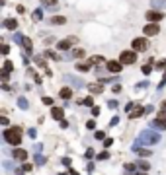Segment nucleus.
<instances>
[{
    "label": "nucleus",
    "instance_id": "nucleus-29",
    "mask_svg": "<svg viewBox=\"0 0 166 175\" xmlns=\"http://www.w3.org/2000/svg\"><path fill=\"white\" fill-rule=\"evenodd\" d=\"M151 70H152L151 62H148V64H145V66H143V74H151Z\"/></svg>",
    "mask_w": 166,
    "mask_h": 175
},
{
    "label": "nucleus",
    "instance_id": "nucleus-30",
    "mask_svg": "<svg viewBox=\"0 0 166 175\" xmlns=\"http://www.w3.org/2000/svg\"><path fill=\"white\" fill-rule=\"evenodd\" d=\"M22 39H24V35H22V33H16V35H14V41H16V43H20V45H22Z\"/></svg>",
    "mask_w": 166,
    "mask_h": 175
},
{
    "label": "nucleus",
    "instance_id": "nucleus-18",
    "mask_svg": "<svg viewBox=\"0 0 166 175\" xmlns=\"http://www.w3.org/2000/svg\"><path fill=\"white\" fill-rule=\"evenodd\" d=\"M88 90H90V94H102L104 88H102V84H90Z\"/></svg>",
    "mask_w": 166,
    "mask_h": 175
},
{
    "label": "nucleus",
    "instance_id": "nucleus-27",
    "mask_svg": "<svg viewBox=\"0 0 166 175\" xmlns=\"http://www.w3.org/2000/svg\"><path fill=\"white\" fill-rule=\"evenodd\" d=\"M18 103H20V107H22V109H27V99L26 97H20Z\"/></svg>",
    "mask_w": 166,
    "mask_h": 175
},
{
    "label": "nucleus",
    "instance_id": "nucleus-21",
    "mask_svg": "<svg viewBox=\"0 0 166 175\" xmlns=\"http://www.w3.org/2000/svg\"><path fill=\"white\" fill-rule=\"evenodd\" d=\"M70 57L72 58H82L84 57V51H82V49H74V51L70 53Z\"/></svg>",
    "mask_w": 166,
    "mask_h": 175
},
{
    "label": "nucleus",
    "instance_id": "nucleus-25",
    "mask_svg": "<svg viewBox=\"0 0 166 175\" xmlns=\"http://www.w3.org/2000/svg\"><path fill=\"white\" fill-rule=\"evenodd\" d=\"M92 62H94V64H104V57H100V55L92 57Z\"/></svg>",
    "mask_w": 166,
    "mask_h": 175
},
{
    "label": "nucleus",
    "instance_id": "nucleus-20",
    "mask_svg": "<svg viewBox=\"0 0 166 175\" xmlns=\"http://www.w3.org/2000/svg\"><path fill=\"white\" fill-rule=\"evenodd\" d=\"M137 154H139V156H143V158H147V156H151V150L148 148H137L135 150Z\"/></svg>",
    "mask_w": 166,
    "mask_h": 175
},
{
    "label": "nucleus",
    "instance_id": "nucleus-19",
    "mask_svg": "<svg viewBox=\"0 0 166 175\" xmlns=\"http://www.w3.org/2000/svg\"><path fill=\"white\" fill-rule=\"evenodd\" d=\"M33 20H35V22H39V20H43V10H41V8H37V10H33Z\"/></svg>",
    "mask_w": 166,
    "mask_h": 175
},
{
    "label": "nucleus",
    "instance_id": "nucleus-49",
    "mask_svg": "<svg viewBox=\"0 0 166 175\" xmlns=\"http://www.w3.org/2000/svg\"><path fill=\"white\" fill-rule=\"evenodd\" d=\"M26 171H24V167H20V169H16V175H24Z\"/></svg>",
    "mask_w": 166,
    "mask_h": 175
},
{
    "label": "nucleus",
    "instance_id": "nucleus-4",
    "mask_svg": "<svg viewBox=\"0 0 166 175\" xmlns=\"http://www.w3.org/2000/svg\"><path fill=\"white\" fill-rule=\"evenodd\" d=\"M119 60H121L123 64H133V62L137 60V51H123L121 55H119Z\"/></svg>",
    "mask_w": 166,
    "mask_h": 175
},
{
    "label": "nucleus",
    "instance_id": "nucleus-38",
    "mask_svg": "<svg viewBox=\"0 0 166 175\" xmlns=\"http://www.w3.org/2000/svg\"><path fill=\"white\" fill-rule=\"evenodd\" d=\"M43 103L45 105H53V99L51 97H43Z\"/></svg>",
    "mask_w": 166,
    "mask_h": 175
},
{
    "label": "nucleus",
    "instance_id": "nucleus-48",
    "mask_svg": "<svg viewBox=\"0 0 166 175\" xmlns=\"http://www.w3.org/2000/svg\"><path fill=\"white\" fill-rule=\"evenodd\" d=\"M35 160H37V164H45V158H41V156H37Z\"/></svg>",
    "mask_w": 166,
    "mask_h": 175
},
{
    "label": "nucleus",
    "instance_id": "nucleus-33",
    "mask_svg": "<svg viewBox=\"0 0 166 175\" xmlns=\"http://www.w3.org/2000/svg\"><path fill=\"white\" fill-rule=\"evenodd\" d=\"M152 6L160 8V6H164V2H162V0H152Z\"/></svg>",
    "mask_w": 166,
    "mask_h": 175
},
{
    "label": "nucleus",
    "instance_id": "nucleus-14",
    "mask_svg": "<svg viewBox=\"0 0 166 175\" xmlns=\"http://www.w3.org/2000/svg\"><path fill=\"white\" fill-rule=\"evenodd\" d=\"M94 62H92V58H88L86 62H80V64H76V68L78 70H82V72H86V70H90V66H92Z\"/></svg>",
    "mask_w": 166,
    "mask_h": 175
},
{
    "label": "nucleus",
    "instance_id": "nucleus-3",
    "mask_svg": "<svg viewBox=\"0 0 166 175\" xmlns=\"http://www.w3.org/2000/svg\"><path fill=\"white\" fill-rule=\"evenodd\" d=\"M131 47H133V51L143 53V51H147V49H148V41L145 39V37H135V39L131 41Z\"/></svg>",
    "mask_w": 166,
    "mask_h": 175
},
{
    "label": "nucleus",
    "instance_id": "nucleus-35",
    "mask_svg": "<svg viewBox=\"0 0 166 175\" xmlns=\"http://www.w3.org/2000/svg\"><path fill=\"white\" fill-rule=\"evenodd\" d=\"M82 103H84V105H94V99H92V97H86Z\"/></svg>",
    "mask_w": 166,
    "mask_h": 175
},
{
    "label": "nucleus",
    "instance_id": "nucleus-31",
    "mask_svg": "<svg viewBox=\"0 0 166 175\" xmlns=\"http://www.w3.org/2000/svg\"><path fill=\"white\" fill-rule=\"evenodd\" d=\"M0 76H2V80H4V82H6V80H8V76H10V72L2 68V72H0Z\"/></svg>",
    "mask_w": 166,
    "mask_h": 175
},
{
    "label": "nucleus",
    "instance_id": "nucleus-42",
    "mask_svg": "<svg viewBox=\"0 0 166 175\" xmlns=\"http://www.w3.org/2000/svg\"><path fill=\"white\" fill-rule=\"evenodd\" d=\"M0 123H2V124H4V127H6V124H8V123H10V121H8V119H6V117H0Z\"/></svg>",
    "mask_w": 166,
    "mask_h": 175
},
{
    "label": "nucleus",
    "instance_id": "nucleus-1",
    "mask_svg": "<svg viewBox=\"0 0 166 175\" xmlns=\"http://www.w3.org/2000/svg\"><path fill=\"white\" fill-rule=\"evenodd\" d=\"M4 140L14 146H18L20 142H22V128L20 127H14V128H6L4 130Z\"/></svg>",
    "mask_w": 166,
    "mask_h": 175
},
{
    "label": "nucleus",
    "instance_id": "nucleus-10",
    "mask_svg": "<svg viewBox=\"0 0 166 175\" xmlns=\"http://www.w3.org/2000/svg\"><path fill=\"white\" fill-rule=\"evenodd\" d=\"M12 156H14V160H20V161H26L27 160V152L24 148H14Z\"/></svg>",
    "mask_w": 166,
    "mask_h": 175
},
{
    "label": "nucleus",
    "instance_id": "nucleus-45",
    "mask_svg": "<svg viewBox=\"0 0 166 175\" xmlns=\"http://www.w3.org/2000/svg\"><path fill=\"white\" fill-rule=\"evenodd\" d=\"M111 142H113V140H111V138H106V140H104V144H106L107 148H110V146H111Z\"/></svg>",
    "mask_w": 166,
    "mask_h": 175
},
{
    "label": "nucleus",
    "instance_id": "nucleus-43",
    "mask_svg": "<svg viewBox=\"0 0 166 175\" xmlns=\"http://www.w3.org/2000/svg\"><path fill=\"white\" fill-rule=\"evenodd\" d=\"M107 105H110V107H111V109H115V107H117V101H113V99H111V101H110V103H107Z\"/></svg>",
    "mask_w": 166,
    "mask_h": 175
},
{
    "label": "nucleus",
    "instance_id": "nucleus-28",
    "mask_svg": "<svg viewBox=\"0 0 166 175\" xmlns=\"http://www.w3.org/2000/svg\"><path fill=\"white\" fill-rule=\"evenodd\" d=\"M41 4H43V6H55L57 0H41Z\"/></svg>",
    "mask_w": 166,
    "mask_h": 175
},
{
    "label": "nucleus",
    "instance_id": "nucleus-40",
    "mask_svg": "<svg viewBox=\"0 0 166 175\" xmlns=\"http://www.w3.org/2000/svg\"><path fill=\"white\" fill-rule=\"evenodd\" d=\"M16 10H18V14H26V8H24V6H22V4H20V6H18V8H16Z\"/></svg>",
    "mask_w": 166,
    "mask_h": 175
},
{
    "label": "nucleus",
    "instance_id": "nucleus-37",
    "mask_svg": "<svg viewBox=\"0 0 166 175\" xmlns=\"http://www.w3.org/2000/svg\"><path fill=\"white\" fill-rule=\"evenodd\" d=\"M86 127H88V128H90V130H92V128H94V127H96V121H88V123H86Z\"/></svg>",
    "mask_w": 166,
    "mask_h": 175
},
{
    "label": "nucleus",
    "instance_id": "nucleus-16",
    "mask_svg": "<svg viewBox=\"0 0 166 175\" xmlns=\"http://www.w3.org/2000/svg\"><path fill=\"white\" fill-rule=\"evenodd\" d=\"M143 113H145V109H143V107H135V109H131L129 119H137V117H141Z\"/></svg>",
    "mask_w": 166,
    "mask_h": 175
},
{
    "label": "nucleus",
    "instance_id": "nucleus-15",
    "mask_svg": "<svg viewBox=\"0 0 166 175\" xmlns=\"http://www.w3.org/2000/svg\"><path fill=\"white\" fill-rule=\"evenodd\" d=\"M51 115H53V119L63 121V109H61V107H53V109H51Z\"/></svg>",
    "mask_w": 166,
    "mask_h": 175
},
{
    "label": "nucleus",
    "instance_id": "nucleus-24",
    "mask_svg": "<svg viewBox=\"0 0 166 175\" xmlns=\"http://www.w3.org/2000/svg\"><path fill=\"white\" fill-rule=\"evenodd\" d=\"M35 62H37L39 66H45V68H47V64H45V60H43V55H37V57H35Z\"/></svg>",
    "mask_w": 166,
    "mask_h": 175
},
{
    "label": "nucleus",
    "instance_id": "nucleus-41",
    "mask_svg": "<svg viewBox=\"0 0 166 175\" xmlns=\"http://www.w3.org/2000/svg\"><path fill=\"white\" fill-rule=\"evenodd\" d=\"M22 167H24V171H31V167H33V165H30V164H24Z\"/></svg>",
    "mask_w": 166,
    "mask_h": 175
},
{
    "label": "nucleus",
    "instance_id": "nucleus-7",
    "mask_svg": "<svg viewBox=\"0 0 166 175\" xmlns=\"http://www.w3.org/2000/svg\"><path fill=\"white\" fill-rule=\"evenodd\" d=\"M145 18H147L148 22H156V23H158L160 20L164 18V14H162V12H160V10H148L147 14H145Z\"/></svg>",
    "mask_w": 166,
    "mask_h": 175
},
{
    "label": "nucleus",
    "instance_id": "nucleus-39",
    "mask_svg": "<svg viewBox=\"0 0 166 175\" xmlns=\"http://www.w3.org/2000/svg\"><path fill=\"white\" fill-rule=\"evenodd\" d=\"M104 136H106V134H104L102 130H98V132H96V138H98V140H104Z\"/></svg>",
    "mask_w": 166,
    "mask_h": 175
},
{
    "label": "nucleus",
    "instance_id": "nucleus-17",
    "mask_svg": "<svg viewBox=\"0 0 166 175\" xmlns=\"http://www.w3.org/2000/svg\"><path fill=\"white\" fill-rule=\"evenodd\" d=\"M59 95L63 99H70V97H72V90H70V88H63V90L59 91Z\"/></svg>",
    "mask_w": 166,
    "mask_h": 175
},
{
    "label": "nucleus",
    "instance_id": "nucleus-50",
    "mask_svg": "<svg viewBox=\"0 0 166 175\" xmlns=\"http://www.w3.org/2000/svg\"><path fill=\"white\" fill-rule=\"evenodd\" d=\"M160 111H164V113H166V101H162V105H160Z\"/></svg>",
    "mask_w": 166,
    "mask_h": 175
},
{
    "label": "nucleus",
    "instance_id": "nucleus-23",
    "mask_svg": "<svg viewBox=\"0 0 166 175\" xmlns=\"http://www.w3.org/2000/svg\"><path fill=\"white\" fill-rule=\"evenodd\" d=\"M45 55H47L49 58H53V60H61V57H59V55H57V53H55V51H47V53H45Z\"/></svg>",
    "mask_w": 166,
    "mask_h": 175
},
{
    "label": "nucleus",
    "instance_id": "nucleus-44",
    "mask_svg": "<svg viewBox=\"0 0 166 175\" xmlns=\"http://www.w3.org/2000/svg\"><path fill=\"white\" fill-rule=\"evenodd\" d=\"M8 51H10V47H8V45H2V53H4V55H8Z\"/></svg>",
    "mask_w": 166,
    "mask_h": 175
},
{
    "label": "nucleus",
    "instance_id": "nucleus-13",
    "mask_svg": "<svg viewBox=\"0 0 166 175\" xmlns=\"http://www.w3.org/2000/svg\"><path fill=\"white\" fill-rule=\"evenodd\" d=\"M22 47L26 49L27 53H31V51H33V43H31L30 37H24V39H22Z\"/></svg>",
    "mask_w": 166,
    "mask_h": 175
},
{
    "label": "nucleus",
    "instance_id": "nucleus-2",
    "mask_svg": "<svg viewBox=\"0 0 166 175\" xmlns=\"http://www.w3.org/2000/svg\"><path fill=\"white\" fill-rule=\"evenodd\" d=\"M160 140L158 132H152V130H143L141 132V142L143 144H156Z\"/></svg>",
    "mask_w": 166,
    "mask_h": 175
},
{
    "label": "nucleus",
    "instance_id": "nucleus-11",
    "mask_svg": "<svg viewBox=\"0 0 166 175\" xmlns=\"http://www.w3.org/2000/svg\"><path fill=\"white\" fill-rule=\"evenodd\" d=\"M152 127H155V128H162V130H166V117H158V115H156V119L152 121Z\"/></svg>",
    "mask_w": 166,
    "mask_h": 175
},
{
    "label": "nucleus",
    "instance_id": "nucleus-26",
    "mask_svg": "<svg viewBox=\"0 0 166 175\" xmlns=\"http://www.w3.org/2000/svg\"><path fill=\"white\" fill-rule=\"evenodd\" d=\"M4 70H8V72H12V70H14V64H12V60H6V62H4Z\"/></svg>",
    "mask_w": 166,
    "mask_h": 175
},
{
    "label": "nucleus",
    "instance_id": "nucleus-34",
    "mask_svg": "<svg viewBox=\"0 0 166 175\" xmlns=\"http://www.w3.org/2000/svg\"><path fill=\"white\" fill-rule=\"evenodd\" d=\"M107 158H110V154H107V152H102L98 156V160H107Z\"/></svg>",
    "mask_w": 166,
    "mask_h": 175
},
{
    "label": "nucleus",
    "instance_id": "nucleus-22",
    "mask_svg": "<svg viewBox=\"0 0 166 175\" xmlns=\"http://www.w3.org/2000/svg\"><path fill=\"white\" fill-rule=\"evenodd\" d=\"M137 167H139L141 171H148V167H151V165H148L147 161H139V164H137Z\"/></svg>",
    "mask_w": 166,
    "mask_h": 175
},
{
    "label": "nucleus",
    "instance_id": "nucleus-36",
    "mask_svg": "<svg viewBox=\"0 0 166 175\" xmlns=\"http://www.w3.org/2000/svg\"><path fill=\"white\" fill-rule=\"evenodd\" d=\"M156 68H166V60H158L156 62Z\"/></svg>",
    "mask_w": 166,
    "mask_h": 175
},
{
    "label": "nucleus",
    "instance_id": "nucleus-51",
    "mask_svg": "<svg viewBox=\"0 0 166 175\" xmlns=\"http://www.w3.org/2000/svg\"><path fill=\"white\" fill-rule=\"evenodd\" d=\"M129 175H141V173H129ZM143 175H145V173H143Z\"/></svg>",
    "mask_w": 166,
    "mask_h": 175
},
{
    "label": "nucleus",
    "instance_id": "nucleus-12",
    "mask_svg": "<svg viewBox=\"0 0 166 175\" xmlns=\"http://www.w3.org/2000/svg\"><path fill=\"white\" fill-rule=\"evenodd\" d=\"M49 23H51V26H65L66 18L65 16H53V18H49Z\"/></svg>",
    "mask_w": 166,
    "mask_h": 175
},
{
    "label": "nucleus",
    "instance_id": "nucleus-9",
    "mask_svg": "<svg viewBox=\"0 0 166 175\" xmlns=\"http://www.w3.org/2000/svg\"><path fill=\"white\" fill-rule=\"evenodd\" d=\"M2 27L10 29V31H16V29L20 27V23H18V20H16V18H6V20L2 22Z\"/></svg>",
    "mask_w": 166,
    "mask_h": 175
},
{
    "label": "nucleus",
    "instance_id": "nucleus-6",
    "mask_svg": "<svg viewBox=\"0 0 166 175\" xmlns=\"http://www.w3.org/2000/svg\"><path fill=\"white\" fill-rule=\"evenodd\" d=\"M76 41H78L76 37H66V39H61L59 43H57V49H59V51H69V49L72 47Z\"/></svg>",
    "mask_w": 166,
    "mask_h": 175
},
{
    "label": "nucleus",
    "instance_id": "nucleus-47",
    "mask_svg": "<svg viewBox=\"0 0 166 175\" xmlns=\"http://www.w3.org/2000/svg\"><path fill=\"white\" fill-rule=\"evenodd\" d=\"M94 156V150H86V158H92Z\"/></svg>",
    "mask_w": 166,
    "mask_h": 175
},
{
    "label": "nucleus",
    "instance_id": "nucleus-46",
    "mask_svg": "<svg viewBox=\"0 0 166 175\" xmlns=\"http://www.w3.org/2000/svg\"><path fill=\"white\" fill-rule=\"evenodd\" d=\"M113 91H115V94H119V91H121V86L115 84V86H113Z\"/></svg>",
    "mask_w": 166,
    "mask_h": 175
},
{
    "label": "nucleus",
    "instance_id": "nucleus-32",
    "mask_svg": "<svg viewBox=\"0 0 166 175\" xmlns=\"http://www.w3.org/2000/svg\"><path fill=\"white\" fill-rule=\"evenodd\" d=\"M135 167H137V165H133V164H125V169H127L129 173H133V171H135Z\"/></svg>",
    "mask_w": 166,
    "mask_h": 175
},
{
    "label": "nucleus",
    "instance_id": "nucleus-5",
    "mask_svg": "<svg viewBox=\"0 0 166 175\" xmlns=\"http://www.w3.org/2000/svg\"><path fill=\"white\" fill-rule=\"evenodd\" d=\"M143 33H145L147 37L158 35V33H160V27H158V23H156V22H151V23H147V26L143 27Z\"/></svg>",
    "mask_w": 166,
    "mask_h": 175
},
{
    "label": "nucleus",
    "instance_id": "nucleus-8",
    "mask_svg": "<svg viewBox=\"0 0 166 175\" xmlns=\"http://www.w3.org/2000/svg\"><path fill=\"white\" fill-rule=\"evenodd\" d=\"M106 68L110 70V72H113V74H119L121 68H123V62L121 60H110V62H106Z\"/></svg>",
    "mask_w": 166,
    "mask_h": 175
}]
</instances>
